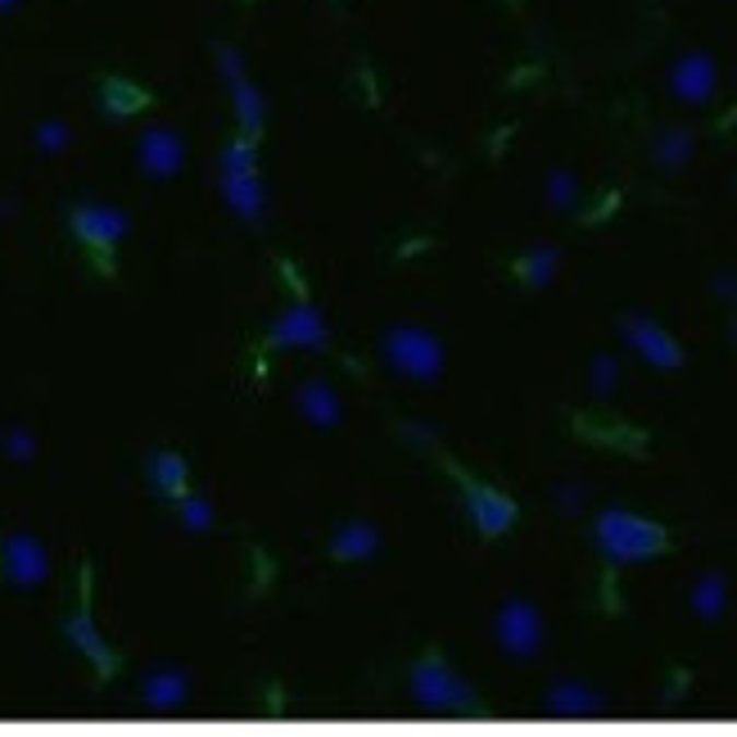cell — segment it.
I'll return each mask as SVG.
<instances>
[{"instance_id": "cell-11", "label": "cell", "mask_w": 737, "mask_h": 737, "mask_svg": "<svg viewBox=\"0 0 737 737\" xmlns=\"http://www.w3.org/2000/svg\"><path fill=\"white\" fill-rule=\"evenodd\" d=\"M548 711L561 715V720H584V715H597L601 711V697L584 683H557L548 692Z\"/></svg>"}, {"instance_id": "cell-7", "label": "cell", "mask_w": 737, "mask_h": 737, "mask_svg": "<svg viewBox=\"0 0 737 737\" xmlns=\"http://www.w3.org/2000/svg\"><path fill=\"white\" fill-rule=\"evenodd\" d=\"M624 340L639 349L652 366H679V362H683V349L669 340V335H665L652 317H624Z\"/></svg>"}, {"instance_id": "cell-4", "label": "cell", "mask_w": 737, "mask_h": 737, "mask_svg": "<svg viewBox=\"0 0 737 737\" xmlns=\"http://www.w3.org/2000/svg\"><path fill=\"white\" fill-rule=\"evenodd\" d=\"M498 643L507 656H534L543 643V624H539V611L529 607V601H507V607L498 611Z\"/></svg>"}, {"instance_id": "cell-20", "label": "cell", "mask_w": 737, "mask_h": 737, "mask_svg": "<svg viewBox=\"0 0 737 737\" xmlns=\"http://www.w3.org/2000/svg\"><path fill=\"white\" fill-rule=\"evenodd\" d=\"M145 105V91L141 86H127V82H105V109L109 114H137Z\"/></svg>"}, {"instance_id": "cell-17", "label": "cell", "mask_w": 737, "mask_h": 737, "mask_svg": "<svg viewBox=\"0 0 737 737\" xmlns=\"http://www.w3.org/2000/svg\"><path fill=\"white\" fill-rule=\"evenodd\" d=\"M724 575H706L697 588H692V607H697V616L701 620H715L720 611H724Z\"/></svg>"}, {"instance_id": "cell-15", "label": "cell", "mask_w": 737, "mask_h": 737, "mask_svg": "<svg viewBox=\"0 0 737 737\" xmlns=\"http://www.w3.org/2000/svg\"><path fill=\"white\" fill-rule=\"evenodd\" d=\"M69 639H73V643H78V647H82V652H86V656L100 665V675H109V669H114V656H109V647H105V643H100V633L91 629L86 611H82V616L69 624Z\"/></svg>"}, {"instance_id": "cell-3", "label": "cell", "mask_w": 737, "mask_h": 737, "mask_svg": "<svg viewBox=\"0 0 737 737\" xmlns=\"http://www.w3.org/2000/svg\"><path fill=\"white\" fill-rule=\"evenodd\" d=\"M385 358L412 381H434L444 366V344L417 326H398L385 335Z\"/></svg>"}, {"instance_id": "cell-18", "label": "cell", "mask_w": 737, "mask_h": 737, "mask_svg": "<svg viewBox=\"0 0 737 737\" xmlns=\"http://www.w3.org/2000/svg\"><path fill=\"white\" fill-rule=\"evenodd\" d=\"M304 412L317 421V425H335V417H340V408H335V394L321 385V381H313V385H304Z\"/></svg>"}, {"instance_id": "cell-21", "label": "cell", "mask_w": 737, "mask_h": 737, "mask_svg": "<svg viewBox=\"0 0 737 737\" xmlns=\"http://www.w3.org/2000/svg\"><path fill=\"white\" fill-rule=\"evenodd\" d=\"M688 150H692V141L683 137V131H669V137L660 141V150H656V154H660V163H665V167H675V163H683V159H688Z\"/></svg>"}, {"instance_id": "cell-12", "label": "cell", "mask_w": 737, "mask_h": 737, "mask_svg": "<svg viewBox=\"0 0 737 737\" xmlns=\"http://www.w3.org/2000/svg\"><path fill=\"white\" fill-rule=\"evenodd\" d=\"M381 543V534L372 525H344L340 534L330 539V552L340 557V561H358V557H372Z\"/></svg>"}, {"instance_id": "cell-9", "label": "cell", "mask_w": 737, "mask_h": 737, "mask_svg": "<svg viewBox=\"0 0 737 737\" xmlns=\"http://www.w3.org/2000/svg\"><path fill=\"white\" fill-rule=\"evenodd\" d=\"M5 571L19 584H37L46 575V552L37 548V539H27V534H10L5 539Z\"/></svg>"}, {"instance_id": "cell-2", "label": "cell", "mask_w": 737, "mask_h": 737, "mask_svg": "<svg viewBox=\"0 0 737 737\" xmlns=\"http://www.w3.org/2000/svg\"><path fill=\"white\" fill-rule=\"evenodd\" d=\"M412 697L421 701L425 711H444V715H461V711H476V692L466 688L461 675H453V669L430 656L412 669Z\"/></svg>"}, {"instance_id": "cell-13", "label": "cell", "mask_w": 737, "mask_h": 737, "mask_svg": "<svg viewBox=\"0 0 737 737\" xmlns=\"http://www.w3.org/2000/svg\"><path fill=\"white\" fill-rule=\"evenodd\" d=\"M145 163H150V173H154V177H173V173H177V163H182V145L167 137V131H150V141H145Z\"/></svg>"}, {"instance_id": "cell-8", "label": "cell", "mask_w": 737, "mask_h": 737, "mask_svg": "<svg viewBox=\"0 0 737 737\" xmlns=\"http://www.w3.org/2000/svg\"><path fill=\"white\" fill-rule=\"evenodd\" d=\"M277 344H299V349H321L326 344V326L313 308H290L277 326H272Z\"/></svg>"}, {"instance_id": "cell-5", "label": "cell", "mask_w": 737, "mask_h": 737, "mask_svg": "<svg viewBox=\"0 0 737 737\" xmlns=\"http://www.w3.org/2000/svg\"><path fill=\"white\" fill-rule=\"evenodd\" d=\"M466 516L476 520V529L484 534V539H498V534H507L516 525V502L502 489L466 484Z\"/></svg>"}, {"instance_id": "cell-16", "label": "cell", "mask_w": 737, "mask_h": 737, "mask_svg": "<svg viewBox=\"0 0 737 737\" xmlns=\"http://www.w3.org/2000/svg\"><path fill=\"white\" fill-rule=\"evenodd\" d=\"M182 697H186V679H182V675H150L145 701H150L154 711H173V706H182Z\"/></svg>"}, {"instance_id": "cell-14", "label": "cell", "mask_w": 737, "mask_h": 737, "mask_svg": "<svg viewBox=\"0 0 737 737\" xmlns=\"http://www.w3.org/2000/svg\"><path fill=\"white\" fill-rule=\"evenodd\" d=\"M150 476H154V484L167 493V498H182L186 493V461L177 457V453H159L154 461H150Z\"/></svg>"}, {"instance_id": "cell-24", "label": "cell", "mask_w": 737, "mask_h": 737, "mask_svg": "<svg viewBox=\"0 0 737 737\" xmlns=\"http://www.w3.org/2000/svg\"><path fill=\"white\" fill-rule=\"evenodd\" d=\"M571 195H575L571 177H565V173H557V177H552V204H557V209H561V204H571Z\"/></svg>"}, {"instance_id": "cell-6", "label": "cell", "mask_w": 737, "mask_h": 737, "mask_svg": "<svg viewBox=\"0 0 737 737\" xmlns=\"http://www.w3.org/2000/svg\"><path fill=\"white\" fill-rule=\"evenodd\" d=\"M69 226L86 249H114L127 236V218L118 209H105V204H78L69 213Z\"/></svg>"}, {"instance_id": "cell-10", "label": "cell", "mask_w": 737, "mask_h": 737, "mask_svg": "<svg viewBox=\"0 0 737 737\" xmlns=\"http://www.w3.org/2000/svg\"><path fill=\"white\" fill-rule=\"evenodd\" d=\"M711 86H715V63H711L706 55H688V59H679V69H675V91H679L683 100L701 105V100L711 95Z\"/></svg>"}, {"instance_id": "cell-1", "label": "cell", "mask_w": 737, "mask_h": 737, "mask_svg": "<svg viewBox=\"0 0 737 737\" xmlns=\"http://www.w3.org/2000/svg\"><path fill=\"white\" fill-rule=\"evenodd\" d=\"M597 548L607 552L611 561H647L656 552L669 548V534L633 512H601L597 516Z\"/></svg>"}, {"instance_id": "cell-22", "label": "cell", "mask_w": 737, "mask_h": 737, "mask_svg": "<svg viewBox=\"0 0 737 737\" xmlns=\"http://www.w3.org/2000/svg\"><path fill=\"white\" fill-rule=\"evenodd\" d=\"M177 502H182V512H186V525H195V529H204V525H209V507H199L190 493H182Z\"/></svg>"}, {"instance_id": "cell-19", "label": "cell", "mask_w": 737, "mask_h": 737, "mask_svg": "<svg viewBox=\"0 0 737 737\" xmlns=\"http://www.w3.org/2000/svg\"><path fill=\"white\" fill-rule=\"evenodd\" d=\"M557 262H561L557 249H534V254H525V258H520V277H525V285H548L552 272H557Z\"/></svg>"}, {"instance_id": "cell-23", "label": "cell", "mask_w": 737, "mask_h": 737, "mask_svg": "<svg viewBox=\"0 0 737 737\" xmlns=\"http://www.w3.org/2000/svg\"><path fill=\"white\" fill-rule=\"evenodd\" d=\"M616 376H620V372H616L611 358H597V362H593V385H597V389H611Z\"/></svg>"}]
</instances>
